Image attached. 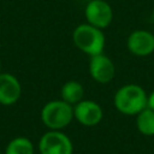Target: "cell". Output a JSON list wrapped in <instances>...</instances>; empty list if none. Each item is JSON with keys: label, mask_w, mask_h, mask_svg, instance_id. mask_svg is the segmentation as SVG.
Instances as JSON below:
<instances>
[{"label": "cell", "mask_w": 154, "mask_h": 154, "mask_svg": "<svg viewBox=\"0 0 154 154\" xmlns=\"http://www.w3.org/2000/svg\"><path fill=\"white\" fill-rule=\"evenodd\" d=\"M147 91L138 84L122 85L113 96L114 107L125 116H136L147 107Z\"/></svg>", "instance_id": "1"}, {"label": "cell", "mask_w": 154, "mask_h": 154, "mask_svg": "<svg viewBox=\"0 0 154 154\" xmlns=\"http://www.w3.org/2000/svg\"><path fill=\"white\" fill-rule=\"evenodd\" d=\"M72 42L84 54L94 57L103 53L106 37L103 30L88 23L77 25L72 31Z\"/></svg>", "instance_id": "2"}, {"label": "cell", "mask_w": 154, "mask_h": 154, "mask_svg": "<svg viewBox=\"0 0 154 154\" xmlns=\"http://www.w3.org/2000/svg\"><path fill=\"white\" fill-rule=\"evenodd\" d=\"M73 106L64 100H52L41 109V120L49 130H61L73 119Z\"/></svg>", "instance_id": "3"}, {"label": "cell", "mask_w": 154, "mask_h": 154, "mask_svg": "<svg viewBox=\"0 0 154 154\" xmlns=\"http://www.w3.org/2000/svg\"><path fill=\"white\" fill-rule=\"evenodd\" d=\"M40 154H72L73 144L70 137L60 130H48L38 141Z\"/></svg>", "instance_id": "4"}, {"label": "cell", "mask_w": 154, "mask_h": 154, "mask_svg": "<svg viewBox=\"0 0 154 154\" xmlns=\"http://www.w3.org/2000/svg\"><path fill=\"white\" fill-rule=\"evenodd\" d=\"M87 23L101 30L108 28L113 20V10L105 0H90L84 8Z\"/></svg>", "instance_id": "5"}, {"label": "cell", "mask_w": 154, "mask_h": 154, "mask_svg": "<svg viewBox=\"0 0 154 154\" xmlns=\"http://www.w3.org/2000/svg\"><path fill=\"white\" fill-rule=\"evenodd\" d=\"M89 75L97 83H109L116 76V65L112 59L103 53L90 57Z\"/></svg>", "instance_id": "6"}, {"label": "cell", "mask_w": 154, "mask_h": 154, "mask_svg": "<svg viewBox=\"0 0 154 154\" xmlns=\"http://www.w3.org/2000/svg\"><path fill=\"white\" fill-rule=\"evenodd\" d=\"M128 51L136 57H147L154 52V34L148 30L137 29L126 38Z\"/></svg>", "instance_id": "7"}, {"label": "cell", "mask_w": 154, "mask_h": 154, "mask_svg": "<svg viewBox=\"0 0 154 154\" xmlns=\"http://www.w3.org/2000/svg\"><path fill=\"white\" fill-rule=\"evenodd\" d=\"M73 117L84 126H95L102 120L103 111L97 102L83 99L73 106Z\"/></svg>", "instance_id": "8"}, {"label": "cell", "mask_w": 154, "mask_h": 154, "mask_svg": "<svg viewBox=\"0 0 154 154\" xmlns=\"http://www.w3.org/2000/svg\"><path fill=\"white\" fill-rule=\"evenodd\" d=\"M22 95V85L18 78L8 72H0V103L11 106Z\"/></svg>", "instance_id": "9"}, {"label": "cell", "mask_w": 154, "mask_h": 154, "mask_svg": "<svg viewBox=\"0 0 154 154\" xmlns=\"http://www.w3.org/2000/svg\"><path fill=\"white\" fill-rule=\"evenodd\" d=\"M60 96L61 100L70 103L71 106H75L84 99V87L81 82L70 79L63 84L60 89Z\"/></svg>", "instance_id": "10"}, {"label": "cell", "mask_w": 154, "mask_h": 154, "mask_svg": "<svg viewBox=\"0 0 154 154\" xmlns=\"http://www.w3.org/2000/svg\"><path fill=\"white\" fill-rule=\"evenodd\" d=\"M136 128L144 136H154V111L146 107L136 114Z\"/></svg>", "instance_id": "11"}, {"label": "cell", "mask_w": 154, "mask_h": 154, "mask_svg": "<svg viewBox=\"0 0 154 154\" xmlns=\"http://www.w3.org/2000/svg\"><path fill=\"white\" fill-rule=\"evenodd\" d=\"M5 154H34V144L28 137L18 136L7 143Z\"/></svg>", "instance_id": "12"}, {"label": "cell", "mask_w": 154, "mask_h": 154, "mask_svg": "<svg viewBox=\"0 0 154 154\" xmlns=\"http://www.w3.org/2000/svg\"><path fill=\"white\" fill-rule=\"evenodd\" d=\"M147 107H149L150 109L154 111V90L150 91L148 94V99H147Z\"/></svg>", "instance_id": "13"}, {"label": "cell", "mask_w": 154, "mask_h": 154, "mask_svg": "<svg viewBox=\"0 0 154 154\" xmlns=\"http://www.w3.org/2000/svg\"><path fill=\"white\" fill-rule=\"evenodd\" d=\"M0 71H1V61H0Z\"/></svg>", "instance_id": "14"}, {"label": "cell", "mask_w": 154, "mask_h": 154, "mask_svg": "<svg viewBox=\"0 0 154 154\" xmlns=\"http://www.w3.org/2000/svg\"><path fill=\"white\" fill-rule=\"evenodd\" d=\"M0 154H1V153H0Z\"/></svg>", "instance_id": "15"}]
</instances>
